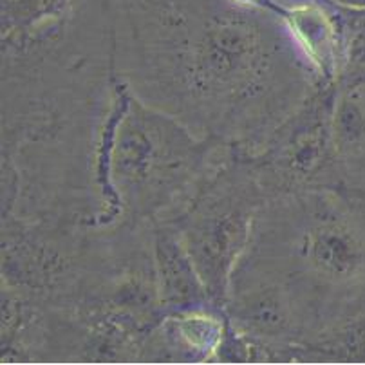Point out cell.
I'll return each instance as SVG.
<instances>
[{
	"label": "cell",
	"instance_id": "7a4b0ae2",
	"mask_svg": "<svg viewBox=\"0 0 365 365\" xmlns=\"http://www.w3.org/2000/svg\"><path fill=\"white\" fill-rule=\"evenodd\" d=\"M317 241V260L320 268L334 277H353L360 272L361 248L344 228H326Z\"/></svg>",
	"mask_w": 365,
	"mask_h": 365
},
{
	"label": "cell",
	"instance_id": "6da1fadb",
	"mask_svg": "<svg viewBox=\"0 0 365 365\" xmlns=\"http://www.w3.org/2000/svg\"><path fill=\"white\" fill-rule=\"evenodd\" d=\"M110 143L113 178L140 201L181 190L208 154V143H197L185 128L128 94Z\"/></svg>",
	"mask_w": 365,
	"mask_h": 365
}]
</instances>
